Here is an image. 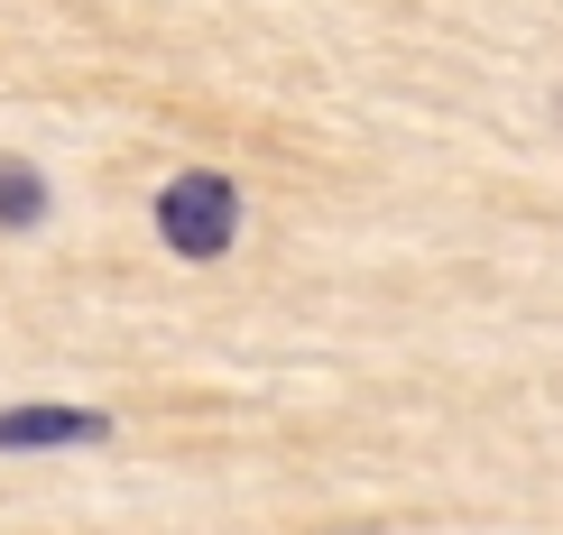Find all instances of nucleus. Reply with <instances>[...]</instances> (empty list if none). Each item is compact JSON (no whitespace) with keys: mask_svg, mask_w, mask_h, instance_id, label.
I'll return each instance as SVG.
<instances>
[{"mask_svg":"<svg viewBox=\"0 0 563 535\" xmlns=\"http://www.w3.org/2000/svg\"><path fill=\"white\" fill-rule=\"evenodd\" d=\"M148 222H157V249H167V259L222 268L231 249H241V231H250V194H241V176H222V167H176L157 185Z\"/></svg>","mask_w":563,"mask_h":535,"instance_id":"nucleus-1","label":"nucleus"},{"mask_svg":"<svg viewBox=\"0 0 563 535\" xmlns=\"http://www.w3.org/2000/svg\"><path fill=\"white\" fill-rule=\"evenodd\" d=\"M121 444V415L84 406V398H19L0 406V461H29V453H111Z\"/></svg>","mask_w":563,"mask_h":535,"instance_id":"nucleus-2","label":"nucleus"},{"mask_svg":"<svg viewBox=\"0 0 563 535\" xmlns=\"http://www.w3.org/2000/svg\"><path fill=\"white\" fill-rule=\"evenodd\" d=\"M46 222H56V176L37 157L0 148V241H37Z\"/></svg>","mask_w":563,"mask_h":535,"instance_id":"nucleus-3","label":"nucleus"},{"mask_svg":"<svg viewBox=\"0 0 563 535\" xmlns=\"http://www.w3.org/2000/svg\"><path fill=\"white\" fill-rule=\"evenodd\" d=\"M554 121H563V92H554Z\"/></svg>","mask_w":563,"mask_h":535,"instance_id":"nucleus-4","label":"nucleus"},{"mask_svg":"<svg viewBox=\"0 0 563 535\" xmlns=\"http://www.w3.org/2000/svg\"><path fill=\"white\" fill-rule=\"evenodd\" d=\"M351 535H369V526H351Z\"/></svg>","mask_w":563,"mask_h":535,"instance_id":"nucleus-5","label":"nucleus"}]
</instances>
